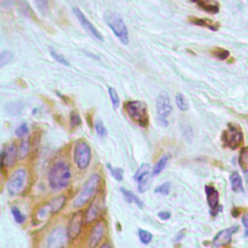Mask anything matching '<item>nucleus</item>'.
<instances>
[{
  "label": "nucleus",
  "instance_id": "obj_24",
  "mask_svg": "<svg viewBox=\"0 0 248 248\" xmlns=\"http://www.w3.org/2000/svg\"><path fill=\"white\" fill-rule=\"evenodd\" d=\"M175 103H176V106L178 107V108L181 111H185V110H187L189 108L188 101H187V99L184 97V95L182 93H177L175 95Z\"/></svg>",
  "mask_w": 248,
  "mask_h": 248
},
{
  "label": "nucleus",
  "instance_id": "obj_26",
  "mask_svg": "<svg viewBox=\"0 0 248 248\" xmlns=\"http://www.w3.org/2000/svg\"><path fill=\"white\" fill-rule=\"evenodd\" d=\"M49 51H50L51 56H52V57L54 58V60H56L58 63H60V64H62V65H65V66H69V65H70V63H69V61L66 59V57H65L63 54L59 53L56 49H54V48H52V47H49Z\"/></svg>",
  "mask_w": 248,
  "mask_h": 248
},
{
  "label": "nucleus",
  "instance_id": "obj_9",
  "mask_svg": "<svg viewBox=\"0 0 248 248\" xmlns=\"http://www.w3.org/2000/svg\"><path fill=\"white\" fill-rule=\"evenodd\" d=\"M223 140L232 149L238 147L243 141V134L238 126L229 123L228 129L223 134Z\"/></svg>",
  "mask_w": 248,
  "mask_h": 248
},
{
  "label": "nucleus",
  "instance_id": "obj_7",
  "mask_svg": "<svg viewBox=\"0 0 248 248\" xmlns=\"http://www.w3.org/2000/svg\"><path fill=\"white\" fill-rule=\"evenodd\" d=\"M26 177H27V173L25 169H17L16 170H15L8 179V183H7L8 192L12 196L19 195L24 189Z\"/></svg>",
  "mask_w": 248,
  "mask_h": 248
},
{
  "label": "nucleus",
  "instance_id": "obj_37",
  "mask_svg": "<svg viewBox=\"0 0 248 248\" xmlns=\"http://www.w3.org/2000/svg\"><path fill=\"white\" fill-rule=\"evenodd\" d=\"M191 20H192V22H193L194 24L205 26V27H207V28H209V29H211V30H216V29H217V28L214 27V26L212 25V23H210V21H208V20L200 19V18H192Z\"/></svg>",
  "mask_w": 248,
  "mask_h": 248
},
{
  "label": "nucleus",
  "instance_id": "obj_33",
  "mask_svg": "<svg viewBox=\"0 0 248 248\" xmlns=\"http://www.w3.org/2000/svg\"><path fill=\"white\" fill-rule=\"evenodd\" d=\"M13 58V54L10 50H4L0 54V67H4Z\"/></svg>",
  "mask_w": 248,
  "mask_h": 248
},
{
  "label": "nucleus",
  "instance_id": "obj_12",
  "mask_svg": "<svg viewBox=\"0 0 248 248\" xmlns=\"http://www.w3.org/2000/svg\"><path fill=\"white\" fill-rule=\"evenodd\" d=\"M83 217L84 216H83L82 210H78L72 215L67 228L69 239L75 240L79 235L83 226V219H84Z\"/></svg>",
  "mask_w": 248,
  "mask_h": 248
},
{
  "label": "nucleus",
  "instance_id": "obj_18",
  "mask_svg": "<svg viewBox=\"0 0 248 248\" xmlns=\"http://www.w3.org/2000/svg\"><path fill=\"white\" fill-rule=\"evenodd\" d=\"M66 201H67V199H66V197L64 195L57 196V197L53 198L52 200H50L46 203V205L49 208L51 215L58 213L64 207V205L66 203Z\"/></svg>",
  "mask_w": 248,
  "mask_h": 248
},
{
  "label": "nucleus",
  "instance_id": "obj_41",
  "mask_svg": "<svg viewBox=\"0 0 248 248\" xmlns=\"http://www.w3.org/2000/svg\"><path fill=\"white\" fill-rule=\"evenodd\" d=\"M158 217L162 220H169L170 218V212H169V211H160V212H158Z\"/></svg>",
  "mask_w": 248,
  "mask_h": 248
},
{
  "label": "nucleus",
  "instance_id": "obj_19",
  "mask_svg": "<svg viewBox=\"0 0 248 248\" xmlns=\"http://www.w3.org/2000/svg\"><path fill=\"white\" fill-rule=\"evenodd\" d=\"M170 160V156L169 154H164L158 161L157 163H155L154 167H153V170L151 171V175L152 176H155V175H158L159 173L162 172V170L167 167L169 161Z\"/></svg>",
  "mask_w": 248,
  "mask_h": 248
},
{
  "label": "nucleus",
  "instance_id": "obj_14",
  "mask_svg": "<svg viewBox=\"0 0 248 248\" xmlns=\"http://www.w3.org/2000/svg\"><path fill=\"white\" fill-rule=\"evenodd\" d=\"M238 230V226H232L220 231L212 240V247H221L229 244L232 240V235Z\"/></svg>",
  "mask_w": 248,
  "mask_h": 248
},
{
  "label": "nucleus",
  "instance_id": "obj_17",
  "mask_svg": "<svg viewBox=\"0 0 248 248\" xmlns=\"http://www.w3.org/2000/svg\"><path fill=\"white\" fill-rule=\"evenodd\" d=\"M205 190V194H206V200H207V203L211 209L210 213L212 215H216L218 210L221 208L220 206H218V202H219V193L218 191L213 187V186H209L206 185L204 187Z\"/></svg>",
  "mask_w": 248,
  "mask_h": 248
},
{
  "label": "nucleus",
  "instance_id": "obj_22",
  "mask_svg": "<svg viewBox=\"0 0 248 248\" xmlns=\"http://www.w3.org/2000/svg\"><path fill=\"white\" fill-rule=\"evenodd\" d=\"M29 149H30V141H29V139H26V140H22L20 144H19V147L17 149V157L18 159H23L27 156L28 152H29Z\"/></svg>",
  "mask_w": 248,
  "mask_h": 248
},
{
  "label": "nucleus",
  "instance_id": "obj_6",
  "mask_svg": "<svg viewBox=\"0 0 248 248\" xmlns=\"http://www.w3.org/2000/svg\"><path fill=\"white\" fill-rule=\"evenodd\" d=\"M91 160V149L84 140L77 141L74 148V161L79 170H85Z\"/></svg>",
  "mask_w": 248,
  "mask_h": 248
},
{
  "label": "nucleus",
  "instance_id": "obj_34",
  "mask_svg": "<svg viewBox=\"0 0 248 248\" xmlns=\"http://www.w3.org/2000/svg\"><path fill=\"white\" fill-rule=\"evenodd\" d=\"M81 124V118L77 111H72L70 114V125L72 128L78 127Z\"/></svg>",
  "mask_w": 248,
  "mask_h": 248
},
{
  "label": "nucleus",
  "instance_id": "obj_2",
  "mask_svg": "<svg viewBox=\"0 0 248 248\" xmlns=\"http://www.w3.org/2000/svg\"><path fill=\"white\" fill-rule=\"evenodd\" d=\"M101 183V176L98 173L91 175L88 180L83 184L80 191L78 193L73 201L74 207H81L87 203L96 194Z\"/></svg>",
  "mask_w": 248,
  "mask_h": 248
},
{
  "label": "nucleus",
  "instance_id": "obj_23",
  "mask_svg": "<svg viewBox=\"0 0 248 248\" xmlns=\"http://www.w3.org/2000/svg\"><path fill=\"white\" fill-rule=\"evenodd\" d=\"M23 108V104L20 101L17 102H12L10 104H8L7 106V110L11 115H17L21 112Z\"/></svg>",
  "mask_w": 248,
  "mask_h": 248
},
{
  "label": "nucleus",
  "instance_id": "obj_8",
  "mask_svg": "<svg viewBox=\"0 0 248 248\" xmlns=\"http://www.w3.org/2000/svg\"><path fill=\"white\" fill-rule=\"evenodd\" d=\"M134 179L138 182V191L140 194L146 192L151 185L150 165L147 163L141 164L134 174Z\"/></svg>",
  "mask_w": 248,
  "mask_h": 248
},
{
  "label": "nucleus",
  "instance_id": "obj_27",
  "mask_svg": "<svg viewBox=\"0 0 248 248\" xmlns=\"http://www.w3.org/2000/svg\"><path fill=\"white\" fill-rule=\"evenodd\" d=\"M238 162H239V165L241 166V168L243 169V171L247 170V168H248V147H244L241 150Z\"/></svg>",
  "mask_w": 248,
  "mask_h": 248
},
{
  "label": "nucleus",
  "instance_id": "obj_42",
  "mask_svg": "<svg viewBox=\"0 0 248 248\" xmlns=\"http://www.w3.org/2000/svg\"><path fill=\"white\" fill-rule=\"evenodd\" d=\"M185 230H181V231H179L178 232H177V234H176V236H175V238H174V241L175 242H177V241H180L183 237H184V235H185Z\"/></svg>",
  "mask_w": 248,
  "mask_h": 248
},
{
  "label": "nucleus",
  "instance_id": "obj_32",
  "mask_svg": "<svg viewBox=\"0 0 248 248\" xmlns=\"http://www.w3.org/2000/svg\"><path fill=\"white\" fill-rule=\"evenodd\" d=\"M11 212L14 216V219L15 221L17 223V224H22L24 221H25V216L21 213V211L16 207V206H13L11 208Z\"/></svg>",
  "mask_w": 248,
  "mask_h": 248
},
{
  "label": "nucleus",
  "instance_id": "obj_29",
  "mask_svg": "<svg viewBox=\"0 0 248 248\" xmlns=\"http://www.w3.org/2000/svg\"><path fill=\"white\" fill-rule=\"evenodd\" d=\"M108 95H109V98H110V101H111V103H112L113 108H118V106H119V104H120V98H119V96H118L116 90H115L113 87L109 86V87L108 88Z\"/></svg>",
  "mask_w": 248,
  "mask_h": 248
},
{
  "label": "nucleus",
  "instance_id": "obj_21",
  "mask_svg": "<svg viewBox=\"0 0 248 248\" xmlns=\"http://www.w3.org/2000/svg\"><path fill=\"white\" fill-rule=\"evenodd\" d=\"M120 191H121V193H122V196H123L124 200H125L128 203L135 202L138 207H140V209H142V207H143L142 202H141L134 193H132L131 191H129V190L123 188V187L120 188Z\"/></svg>",
  "mask_w": 248,
  "mask_h": 248
},
{
  "label": "nucleus",
  "instance_id": "obj_3",
  "mask_svg": "<svg viewBox=\"0 0 248 248\" xmlns=\"http://www.w3.org/2000/svg\"><path fill=\"white\" fill-rule=\"evenodd\" d=\"M125 109L128 115L140 126L146 127L148 125L147 106L142 101H128L125 104Z\"/></svg>",
  "mask_w": 248,
  "mask_h": 248
},
{
  "label": "nucleus",
  "instance_id": "obj_1",
  "mask_svg": "<svg viewBox=\"0 0 248 248\" xmlns=\"http://www.w3.org/2000/svg\"><path fill=\"white\" fill-rule=\"evenodd\" d=\"M72 173L69 165L64 161L55 162L48 172L47 181L53 191H60L68 187L71 181Z\"/></svg>",
  "mask_w": 248,
  "mask_h": 248
},
{
  "label": "nucleus",
  "instance_id": "obj_44",
  "mask_svg": "<svg viewBox=\"0 0 248 248\" xmlns=\"http://www.w3.org/2000/svg\"><path fill=\"white\" fill-rule=\"evenodd\" d=\"M191 1H193V2H195V1H197V0H191Z\"/></svg>",
  "mask_w": 248,
  "mask_h": 248
},
{
  "label": "nucleus",
  "instance_id": "obj_20",
  "mask_svg": "<svg viewBox=\"0 0 248 248\" xmlns=\"http://www.w3.org/2000/svg\"><path fill=\"white\" fill-rule=\"evenodd\" d=\"M230 181L232 185V189L233 192L238 193V192H243V186H242V178L239 175L237 171H232L230 175Z\"/></svg>",
  "mask_w": 248,
  "mask_h": 248
},
{
  "label": "nucleus",
  "instance_id": "obj_28",
  "mask_svg": "<svg viewBox=\"0 0 248 248\" xmlns=\"http://www.w3.org/2000/svg\"><path fill=\"white\" fill-rule=\"evenodd\" d=\"M50 215H51L50 210H49V208L47 207V205L46 204L45 206L41 207V208L37 211V213H36V218H37V220H39V221H45V220H46Z\"/></svg>",
  "mask_w": 248,
  "mask_h": 248
},
{
  "label": "nucleus",
  "instance_id": "obj_13",
  "mask_svg": "<svg viewBox=\"0 0 248 248\" xmlns=\"http://www.w3.org/2000/svg\"><path fill=\"white\" fill-rule=\"evenodd\" d=\"M74 14L76 15L77 18L78 19V21L80 22V24L83 26V28L92 36L94 37L96 40L98 41H104V37L103 35L98 31V29L88 20V18L82 14V12L78 9V8H74L73 9Z\"/></svg>",
  "mask_w": 248,
  "mask_h": 248
},
{
  "label": "nucleus",
  "instance_id": "obj_16",
  "mask_svg": "<svg viewBox=\"0 0 248 248\" xmlns=\"http://www.w3.org/2000/svg\"><path fill=\"white\" fill-rule=\"evenodd\" d=\"M106 232V226L103 221H99L95 224L91 230L89 238H88V247L95 248L99 245L100 241L103 239Z\"/></svg>",
  "mask_w": 248,
  "mask_h": 248
},
{
  "label": "nucleus",
  "instance_id": "obj_35",
  "mask_svg": "<svg viewBox=\"0 0 248 248\" xmlns=\"http://www.w3.org/2000/svg\"><path fill=\"white\" fill-rule=\"evenodd\" d=\"M170 190V182H165L159 186H157L154 190L156 194H162V195H168Z\"/></svg>",
  "mask_w": 248,
  "mask_h": 248
},
{
  "label": "nucleus",
  "instance_id": "obj_31",
  "mask_svg": "<svg viewBox=\"0 0 248 248\" xmlns=\"http://www.w3.org/2000/svg\"><path fill=\"white\" fill-rule=\"evenodd\" d=\"M95 130H96L97 135L99 137H101V138H105L108 135L107 128H106V126L104 125V123H103V121L101 119L96 120V122H95Z\"/></svg>",
  "mask_w": 248,
  "mask_h": 248
},
{
  "label": "nucleus",
  "instance_id": "obj_5",
  "mask_svg": "<svg viewBox=\"0 0 248 248\" xmlns=\"http://www.w3.org/2000/svg\"><path fill=\"white\" fill-rule=\"evenodd\" d=\"M171 105L169 94L166 91L159 93L156 99V111H157V121L160 126H169V116L171 112Z\"/></svg>",
  "mask_w": 248,
  "mask_h": 248
},
{
  "label": "nucleus",
  "instance_id": "obj_10",
  "mask_svg": "<svg viewBox=\"0 0 248 248\" xmlns=\"http://www.w3.org/2000/svg\"><path fill=\"white\" fill-rule=\"evenodd\" d=\"M105 202V195L103 192H97L94 196L93 201L91 202L90 205L88 206L86 213H85V223L90 224L97 219L99 216Z\"/></svg>",
  "mask_w": 248,
  "mask_h": 248
},
{
  "label": "nucleus",
  "instance_id": "obj_43",
  "mask_svg": "<svg viewBox=\"0 0 248 248\" xmlns=\"http://www.w3.org/2000/svg\"><path fill=\"white\" fill-rule=\"evenodd\" d=\"M102 247H110V245H109V244H108V243H106V244H103V245H102Z\"/></svg>",
  "mask_w": 248,
  "mask_h": 248
},
{
  "label": "nucleus",
  "instance_id": "obj_30",
  "mask_svg": "<svg viewBox=\"0 0 248 248\" xmlns=\"http://www.w3.org/2000/svg\"><path fill=\"white\" fill-rule=\"evenodd\" d=\"M139 233V237L140 240L141 241V243L143 244H148L151 240H152V233L146 230H142V229H139L138 231Z\"/></svg>",
  "mask_w": 248,
  "mask_h": 248
},
{
  "label": "nucleus",
  "instance_id": "obj_36",
  "mask_svg": "<svg viewBox=\"0 0 248 248\" xmlns=\"http://www.w3.org/2000/svg\"><path fill=\"white\" fill-rule=\"evenodd\" d=\"M28 132H29L28 125L26 123H22L16 129V136L18 138H23L28 134Z\"/></svg>",
  "mask_w": 248,
  "mask_h": 248
},
{
  "label": "nucleus",
  "instance_id": "obj_11",
  "mask_svg": "<svg viewBox=\"0 0 248 248\" xmlns=\"http://www.w3.org/2000/svg\"><path fill=\"white\" fill-rule=\"evenodd\" d=\"M68 239L69 236L67 231L62 227H58L49 233L46 239V246L48 248H61L65 246Z\"/></svg>",
  "mask_w": 248,
  "mask_h": 248
},
{
  "label": "nucleus",
  "instance_id": "obj_25",
  "mask_svg": "<svg viewBox=\"0 0 248 248\" xmlns=\"http://www.w3.org/2000/svg\"><path fill=\"white\" fill-rule=\"evenodd\" d=\"M107 168L108 169L110 174L117 180V181H122L123 175H124V170L120 168H113L110 164H107Z\"/></svg>",
  "mask_w": 248,
  "mask_h": 248
},
{
  "label": "nucleus",
  "instance_id": "obj_39",
  "mask_svg": "<svg viewBox=\"0 0 248 248\" xmlns=\"http://www.w3.org/2000/svg\"><path fill=\"white\" fill-rule=\"evenodd\" d=\"M229 51L228 50H225V49H220V48H218V49H216V51H214V55L216 56V57H218L219 59H221V60H224V59H226L228 56H229Z\"/></svg>",
  "mask_w": 248,
  "mask_h": 248
},
{
  "label": "nucleus",
  "instance_id": "obj_15",
  "mask_svg": "<svg viewBox=\"0 0 248 248\" xmlns=\"http://www.w3.org/2000/svg\"><path fill=\"white\" fill-rule=\"evenodd\" d=\"M1 169L6 167H11L15 164L17 156V149L15 143L8 144L1 151Z\"/></svg>",
  "mask_w": 248,
  "mask_h": 248
},
{
  "label": "nucleus",
  "instance_id": "obj_38",
  "mask_svg": "<svg viewBox=\"0 0 248 248\" xmlns=\"http://www.w3.org/2000/svg\"><path fill=\"white\" fill-rule=\"evenodd\" d=\"M35 4L38 8V10L42 13V14H46L48 8V2L47 0H34Z\"/></svg>",
  "mask_w": 248,
  "mask_h": 248
},
{
  "label": "nucleus",
  "instance_id": "obj_40",
  "mask_svg": "<svg viewBox=\"0 0 248 248\" xmlns=\"http://www.w3.org/2000/svg\"><path fill=\"white\" fill-rule=\"evenodd\" d=\"M241 222L245 228V233H244V236L247 237L248 236V213H245L243 216H242V219H241Z\"/></svg>",
  "mask_w": 248,
  "mask_h": 248
},
{
  "label": "nucleus",
  "instance_id": "obj_4",
  "mask_svg": "<svg viewBox=\"0 0 248 248\" xmlns=\"http://www.w3.org/2000/svg\"><path fill=\"white\" fill-rule=\"evenodd\" d=\"M105 19L112 30L113 34L120 40V42L124 45H127L129 43V33L123 19L118 15L111 12L105 14Z\"/></svg>",
  "mask_w": 248,
  "mask_h": 248
}]
</instances>
